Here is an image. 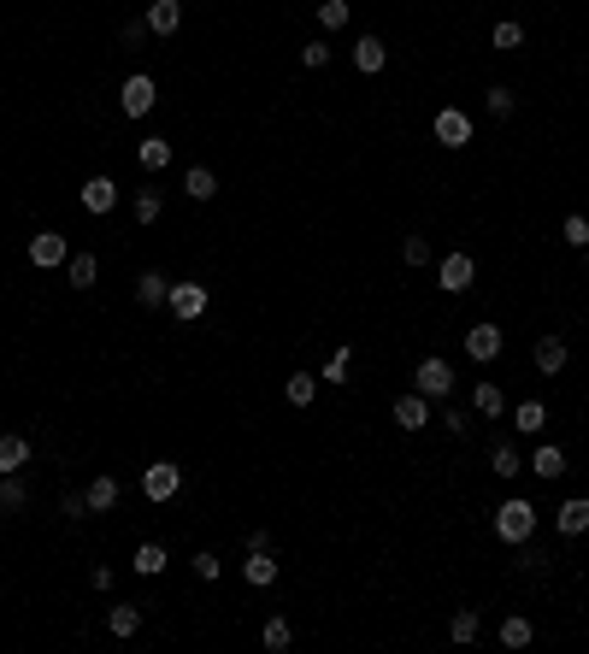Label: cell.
Returning <instances> with one entry per match:
<instances>
[{"mask_svg":"<svg viewBox=\"0 0 589 654\" xmlns=\"http://www.w3.org/2000/svg\"><path fill=\"white\" fill-rule=\"evenodd\" d=\"M531 471H536V478H548V484H554V478H566V454H560V448H554V442H542V448H536V454H531Z\"/></svg>","mask_w":589,"mask_h":654,"instance_id":"24","label":"cell"},{"mask_svg":"<svg viewBox=\"0 0 589 654\" xmlns=\"http://www.w3.org/2000/svg\"><path fill=\"white\" fill-rule=\"evenodd\" d=\"M490 42H495V47H501V54H513V47H519V42H525V30H519V24H513V18H507V24H495V30H490Z\"/></svg>","mask_w":589,"mask_h":654,"instance_id":"38","label":"cell"},{"mask_svg":"<svg viewBox=\"0 0 589 654\" xmlns=\"http://www.w3.org/2000/svg\"><path fill=\"white\" fill-rule=\"evenodd\" d=\"M130 566H136L141 578H159V572H166V548H159V542H141V548H136V560H130Z\"/></svg>","mask_w":589,"mask_h":654,"instance_id":"32","label":"cell"},{"mask_svg":"<svg viewBox=\"0 0 589 654\" xmlns=\"http://www.w3.org/2000/svg\"><path fill=\"white\" fill-rule=\"evenodd\" d=\"M118 36H124V47H136L141 36H148V18H136V24H124V30H118Z\"/></svg>","mask_w":589,"mask_h":654,"instance_id":"46","label":"cell"},{"mask_svg":"<svg viewBox=\"0 0 589 654\" xmlns=\"http://www.w3.org/2000/svg\"><path fill=\"white\" fill-rule=\"evenodd\" d=\"M218 572H225V560H218V555H207V548H201V555H195V578H201V583H212V578H218Z\"/></svg>","mask_w":589,"mask_h":654,"instance_id":"43","label":"cell"},{"mask_svg":"<svg viewBox=\"0 0 589 654\" xmlns=\"http://www.w3.org/2000/svg\"><path fill=\"white\" fill-rule=\"evenodd\" d=\"M531 360H536V371H566V336H536V348H531Z\"/></svg>","mask_w":589,"mask_h":654,"instance_id":"16","label":"cell"},{"mask_svg":"<svg viewBox=\"0 0 589 654\" xmlns=\"http://www.w3.org/2000/svg\"><path fill=\"white\" fill-rule=\"evenodd\" d=\"M448 637H454V642H477V613H472V607H460V613L448 619Z\"/></svg>","mask_w":589,"mask_h":654,"instance_id":"36","label":"cell"},{"mask_svg":"<svg viewBox=\"0 0 589 654\" xmlns=\"http://www.w3.org/2000/svg\"><path fill=\"white\" fill-rule=\"evenodd\" d=\"M159 213H166V195H159V189H141L136 195V225H159Z\"/></svg>","mask_w":589,"mask_h":654,"instance_id":"34","label":"cell"},{"mask_svg":"<svg viewBox=\"0 0 589 654\" xmlns=\"http://www.w3.org/2000/svg\"><path fill=\"white\" fill-rule=\"evenodd\" d=\"M59 507H65V519H89V496H65Z\"/></svg>","mask_w":589,"mask_h":654,"instance_id":"45","label":"cell"},{"mask_svg":"<svg viewBox=\"0 0 589 654\" xmlns=\"http://www.w3.org/2000/svg\"><path fill=\"white\" fill-rule=\"evenodd\" d=\"M95 277H100V259L95 254H71L65 259V284L71 289H95Z\"/></svg>","mask_w":589,"mask_h":654,"instance_id":"20","label":"cell"},{"mask_svg":"<svg viewBox=\"0 0 589 654\" xmlns=\"http://www.w3.org/2000/svg\"><path fill=\"white\" fill-rule=\"evenodd\" d=\"M207 284H171V295H166V307H171V319H183V325H195L201 313H207Z\"/></svg>","mask_w":589,"mask_h":654,"instance_id":"5","label":"cell"},{"mask_svg":"<svg viewBox=\"0 0 589 654\" xmlns=\"http://www.w3.org/2000/svg\"><path fill=\"white\" fill-rule=\"evenodd\" d=\"M442 430H448V437H465V430H472V412L465 407H442Z\"/></svg>","mask_w":589,"mask_h":654,"instance_id":"40","label":"cell"},{"mask_svg":"<svg viewBox=\"0 0 589 654\" xmlns=\"http://www.w3.org/2000/svg\"><path fill=\"white\" fill-rule=\"evenodd\" d=\"M260 642H266L271 654H283V649H289V642H294V625H289V619H283V613H277V619H266V631H260Z\"/></svg>","mask_w":589,"mask_h":654,"instance_id":"33","label":"cell"},{"mask_svg":"<svg viewBox=\"0 0 589 654\" xmlns=\"http://www.w3.org/2000/svg\"><path fill=\"white\" fill-rule=\"evenodd\" d=\"M89 583H95V590H113L118 572H113V566H95V572H89Z\"/></svg>","mask_w":589,"mask_h":654,"instance_id":"47","label":"cell"},{"mask_svg":"<svg viewBox=\"0 0 589 654\" xmlns=\"http://www.w3.org/2000/svg\"><path fill=\"white\" fill-rule=\"evenodd\" d=\"M83 496H89V513H113L118 501H124V484H118L113 471H100V478H95V484L83 489Z\"/></svg>","mask_w":589,"mask_h":654,"instance_id":"12","label":"cell"},{"mask_svg":"<svg viewBox=\"0 0 589 654\" xmlns=\"http://www.w3.org/2000/svg\"><path fill=\"white\" fill-rule=\"evenodd\" d=\"M483 106H490V118H513V89H501V83H495L490 95H483Z\"/></svg>","mask_w":589,"mask_h":654,"instance_id":"39","label":"cell"},{"mask_svg":"<svg viewBox=\"0 0 589 654\" xmlns=\"http://www.w3.org/2000/svg\"><path fill=\"white\" fill-rule=\"evenodd\" d=\"M560 236H566V242H572V248H589V218H584V213H566Z\"/></svg>","mask_w":589,"mask_h":654,"instance_id":"37","label":"cell"},{"mask_svg":"<svg viewBox=\"0 0 589 654\" xmlns=\"http://www.w3.org/2000/svg\"><path fill=\"white\" fill-rule=\"evenodd\" d=\"M65 259H71V236L65 230H36V236H30V266L59 271Z\"/></svg>","mask_w":589,"mask_h":654,"instance_id":"3","label":"cell"},{"mask_svg":"<svg viewBox=\"0 0 589 654\" xmlns=\"http://www.w3.org/2000/svg\"><path fill=\"white\" fill-rule=\"evenodd\" d=\"M495 537L513 542V548H519V542H531L536 537V507L525 496H507L501 507H495Z\"/></svg>","mask_w":589,"mask_h":654,"instance_id":"1","label":"cell"},{"mask_svg":"<svg viewBox=\"0 0 589 654\" xmlns=\"http://www.w3.org/2000/svg\"><path fill=\"white\" fill-rule=\"evenodd\" d=\"M490 471L501 478V484H513V478L525 471V454L513 448V442H495V448H490Z\"/></svg>","mask_w":589,"mask_h":654,"instance_id":"18","label":"cell"},{"mask_svg":"<svg viewBox=\"0 0 589 654\" xmlns=\"http://www.w3.org/2000/svg\"><path fill=\"white\" fill-rule=\"evenodd\" d=\"M166 295H171V284L159 277V271H141L136 277V301L141 307H166Z\"/></svg>","mask_w":589,"mask_h":654,"instance_id":"28","label":"cell"},{"mask_svg":"<svg viewBox=\"0 0 589 654\" xmlns=\"http://www.w3.org/2000/svg\"><path fill=\"white\" fill-rule=\"evenodd\" d=\"M472 412H477V419H507V395L495 384H477L472 389Z\"/></svg>","mask_w":589,"mask_h":654,"instance_id":"22","label":"cell"},{"mask_svg":"<svg viewBox=\"0 0 589 654\" xmlns=\"http://www.w3.org/2000/svg\"><path fill=\"white\" fill-rule=\"evenodd\" d=\"M183 195H189V200H212V195H218V177H212L207 166H189V171H183Z\"/></svg>","mask_w":589,"mask_h":654,"instance_id":"23","label":"cell"},{"mask_svg":"<svg viewBox=\"0 0 589 654\" xmlns=\"http://www.w3.org/2000/svg\"><path fill=\"white\" fill-rule=\"evenodd\" d=\"M531 637H536V625L525 619V613H507V619H501V642H507V649H525Z\"/></svg>","mask_w":589,"mask_h":654,"instance_id":"31","label":"cell"},{"mask_svg":"<svg viewBox=\"0 0 589 654\" xmlns=\"http://www.w3.org/2000/svg\"><path fill=\"white\" fill-rule=\"evenodd\" d=\"M154 100H159V89H154V77H148V72L124 77V89H118V106H124L130 118H148V113H154Z\"/></svg>","mask_w":589,"mask_h":654,"instance_id":"4","label":"cell"},{"mask_svg":"<svg viewBox=\"0 0 589 654\" xmlns=\"http://www.w3.org/2000/svg\"><path fill=\"white\" fill-rule=\"evenodd\" d=\"M389 412H395V425H401V430H424V425H431V401H424L419 389H413V395H401Z\"/></svg>","mask_w":589,"mask_h":654,"instance_id":"11","label":"cell"},{"mask_svg":"<svg viewBox=\"0 0 589 654\" xmlns=\"http://www.w3.org/2000/svg\"><path fill=\"white\" fill-rule=\"evenodd\" d=\"M519 548H525V555H519V566H525V572H548V566H554V560H548L542 548H531V542H519Z\"/></svg>","mask_w":589,"mask_h":654,"instance_id":"44","label":"cell"},{"mask_svg":"<svg viewBox=\"0 0 589 654\" xmlns=\"http://www.w3.org/2000/svg\"><path fill=\"white\" fill-rule=\"evenodd\" d=\"M24 466H30V437L6 430V437H0V471H24Z\"/></svg>","mask_w":589,"mask_h":654,"instance_id":"19","label":"cell"},{"mask_svg":"<svg viewBox=\"0 0 589 654\" xmlns=\"http://www.w3.org/2000/svg\"><path fill=\"white\" fill-rule=\"evenodd\" d=\"M348 18H354L348 0H319V24H324V30H342Z\"/></svg>","mask_w":589,"mask_h":654,"instance_id":"35","label":"cell"},{"mask_svg":"<svg viewBox=\"0 0 589 654\" xmlns=\"http://www.w3.org/2000/svg\"><path fill=\"white\" fill-rule=\"evenodd\" d=\"M136 159H141V171H166V166H171V142H159V136H141V142H136Z\"/></svg>","mask_w":589,"mask_h":654,"instance_id":"26","label":"cell"},{"mask_svg":"<svg viewBox=\"0 0 589 654\" xmlns=\"http://www.w3.org/2000/svg\"><path fill=\"white\" fill-rule=\"evenodd\" d=\"M436 277H442V289H448V295H465V289L477 284V259L460 248V254H448L442 266H436Z\"/></svg>","mask_w":589,"mask_h":654,"instance_id":"8","label":"cell"},{"mask_svg":"<svg viewBox=\"0 0 589 654\" xmlns=\"http://www.w3.org/2000/svg\"><path fill=\"white\" fill-rule=\"evenodd\" d=\"M507 412H513V430H525V437L548 430V407L542 401H519V407H507Z\"/></svg>","mask_w":589,"mask_h":654,"instance_id":"21","label":"cell"},{"mask_svg":"<svg viewBox=\"0 0 589 654\" xmlns=\"http://www.w3.org/2000/svg\"><path fill=\"white\" fill-rule=\"evenodd\" d=\"M501 348H507V336H501V325H490V319L465 330V354H472L477 366H490V360H501Z\"/></svg>","mask_w":589,"mask_h":654,"instance_id":"6","label":"cell"},{"mask_svg":"<svg viewBox=\"0 0 589 654\" xmlns=\"http://www.w3.org/2000/svg\"><path fill=\"white\" fill-rule=\"evenodd\" d=\"M242 578H248L253 590L277 583V560H271V548H248V560H242Z\"/></svg>","mask_w":589,"mask_h":654,"instance_id":"14","label":"cell"},{"mask_svg":"<svg viewBox=\"0 0 589 654\" xmlns=\"http://www.w3.org/2000/svg\"><path fill=\"white\" fill-rule=\"evenodd\" d=\"M107 631H113V637H136L141 631V607L136 601H118V607L107 613Z\"/></svg>","mask_w":589,"mask_h":654,"instance_id":"25","label":"cell"},{"mask_svg":"<svg viewBox=\"0 0 589 654\" xmlns=\"http://www.w3.org/2000/svg\"><path fill=\"white\" fill-rule=\"evenodd\" d=\"M436 142L442 148H465L472 142V118H465L460 106H442V113H436Z\"/></svg>","mask_w":589,"mask_h":654,"instance_id":"9","label":"cell"},{"mask_svg":"<svg viewBox=\"0 0 589 654\" xmlns=\"http://www.w3.org/2000/svg\"><path fill=\"white\" fill-rule=\"evenodd\" d=\"M301 65H307V72L330 65V42H307V47H301Z\"/></svg>","mask_w":589,"mask_h":654,"instance_id":"42","label":"cell"},{"mask_svg":"<svg viewBox=\"0 0 589 654\" xmlns=\"http://www.w3.org/2000/svg\"><path fill=\"white\" fill-rule=\"evenodd\" d=\"M312 395H319V378H312V371H294L289 384H283V401H289V407H312Z\"/></svg>","mask_w":589,"mask_h":654,"instance_id":"27","label":"cell"},{"mask_svg":"<svg viewBox=\"0 0 589 654\" xmlns=\"http://www.w3.org/2000/svg\"><path fill=\"white\" fill-rule=\"evenodd\" d=\"M401 259H407V266H431V242H424V236H407V242H401Z\"/></svg>","mask_w":589,"mask_h":654,"instance_id":"41","label":"cell"},{"mask_svg":"<svg viewBox=\"0 0 589 654\" xmlns=\"http://www.w3.org/2000/svg\"><path fill=\"white\" fill-rule=\"evenodd\" d=\"M413 389H419L424 401H448V395H454V366H448L442 354L419 360V366H413Z\"/></svg>","mask_w":589,"mask_h":654,"instance_id":"2","label":"cell"},{"mask_svg":"<svg viewBox=\"0 0 589 654\" xmlns=\"http://www.w3.org/2000/svg\"><path fill=\"white\" fill-rule=\"evenodd\" d=\"M24 501H30L24 478H18V471H0V513H18Z\"/></svg>","mask_w":589,"mask_h":654,"instance_id":"30","label":"cell"},{"mask_svg":"<svg viewBox=\"0 0 589 654\" xmlns=\"http://www.w3.org/2000/svg\"><path fill=\"white\" fill-rule=\"evenodd\" d=\"M177 489H183V471L171 466V460H154V466L141 471V496L148 501H171Z\"/></svg>","mask_w":589,"mask_h":654,"instance_id":"7","label":"cell"},{"mask_svg":"<svg viewBox=\"0 0 589 654\" xmlns=\"http://www.w3.org/2000/svg\"><path fill=\"white\" fill-rule=\"evenodd\" d=\"M354 65H360L365 77L383 72V65H389V47H383V36H360V42H354Z\"/></svg>","mask_w":589,"mask_h":654,"instance_id":"17","label":"cell"},{"mask_svg":"<svg viewBox=\"0 0 589 654\" xmlns=\"http://www.w3.org/2000/svg\"><path fill=\"white\" fill-rule=\"evenodd\" d=\"M348 366H354V348H348V342H342V348H337V354H330V360H324V371H319V384H348Z\"/></svg>","mask_w":589,"mask_h":654,"instance_id":"29","label":"cell"},{"mask_svg":"<svg viewBox=\"0 0 589 654\" xmlns=\"http://www.w3.org/2000/svg\"><path fill=\"white\" fill-rule=\"evenodd\" d=\"M554 525H560V537H584L589 531V496H566L560 513H554Z\"/></svg>","mask_w":589,"mask_h":654,"instance_id":"10","label":"cell"},{"mask_svg":"<svg viewBox=\"0 0 589 654\" xmlns=\"http://www.w3.org/2000/svg\"><path fill=\"white\" fill-rule=\"evenodd\" d=\"M183 24V0H154L148 6V36H177Z\"/></svg>","mask_w":589,"mask_h":654,"instance_id":"15","label":"cell"},{"mask_svg":"<svg viewBox=\"0 0 589 654\" xmlns=\"http://www.w3.org/2000/svg\"><path fill=\"white\" fill-rule=\"evenodd\" d=\"M118 207V183L113 177H89L83 183V213H113Z\"/></svg>","mask_w":589,"mask_h":654,"instance_id":"13","label":"cell"}]
</instances>
